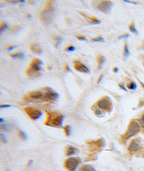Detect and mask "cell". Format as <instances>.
Segmentation results:
<instances>
[{"label":"cell","mask_w":144,"mask_h":171,"mask_svg":"<svg viewBox=\"0 0 144 171\" xmlns=\"http://www.w3.org/2000/svg\"><path fill=\"white\" fill-rule=\"evenodd\" d=\"M55 4L54 1H48L44 8L39 12V18L44 23L48 24L52 20L54 15Z\"/></svg>","instance_id":"obj_1"},{"label":"cell","mask_w":144,"mask_h":171,"mask_svg":"<svg viewBox=\"0 0 144 171\" xmlns=\"http://www.w3.org/2000/svg\"><path fill=\"white\" fill-rule=\"evenodd\" d=\"M43 62L38 58H34L26 69V73L30 77H36L40 75L42 70L41 65Z\"/></svg>","instance_id":"obj_2"},{"label":"cell","mask_w":144,"mask_h":171,"mask_svg":"<svg viewBox=\"0 0 144 171\" xmlns=\"http://www.w3.org/2000/svg\"><path fill=\"white\" fill-rule=\"evenodd\" d=\"M63 116L58 113L52 111L47 113V118L45 124L47 125L59 127L62 125Z\"/></svg>","instance_id":"obj_3"},{"label":"cell","mask_w":144,"mask_h":171,"mask_svg":"<svg viewBox=\"0 0 144 171\" xmlns=\"http://www.w3.org/2000/svg\"><path fill=\"white\" fill-rule=\"evenodd\" d=\"M79 163L80 159L79 158L71 157L65 161L64 166L69 171H75Z\"/></svg>","instance_id":"obj_4"},{"label":"cell","mask_w":144,"mask_h":171,"mask_svg":"<svg viewBox=\"0 0 144 171\" xmlns=\"http://www.w3.org/2000/svg\"><path fill=\"white\" fill-rule=\"evenodd\" d=\"M44 93H45V89H44V92H43L41 90H35L30 92L26 97V99L33 101H44Z\"/></svg>","instance_id":"obj_5"},{"label":"cell","mask_w":144,"mask_h":171,"mask_svg":"<svg viewBox=\"0 0 144 171\" xmlns=\"http://www.w3.org/2000/svg\"><path fill=\"white\" fill-rule=\"evenodd\" d=\"M23 109L25 112L27 114V115L32 120H37V119L40 117L42 115L41 111L34 108L30 107V106H26V107H24Z\"/></svg>","instance_id":"obj_6"},{"label":"cell","mask_w":144,"mask_h":171,"mask_svg":"<svg viewBox=\"0 0 144 171\" xmlns=\"http://www.w3.org/2000/svg\"><path fill=\"white\" fill-rule=\"evenodd\" d=\"M139 125L137 122L134 121H131L130 124H129L127 133H126V138H128L135 135L139 130Z\"/></svg>","instance_id":"obj_7"},{"label":"cell","mask_w":144,"mask_h":171,"mask_svg":"<svg viewBox=\"0 0 144 171\" xmlns=\"http://www.w3.org/2000/svg\"><path fill=\"white\" fill-rule=\"evenodd\" d=\"M112 4L111 1H101L97 5V8L101 11L107 14L111 11Z\"/></svg>","instance_id":"obj_8"},{"label":"cell","mask_w":144,"mask_h":171,"mask_svg":"<svg viewBox=\"0 0 144 171\" xmlns=\"http://www.w3.org/2000/svg\"><path fill=\"white\" fill-rule=\"evenodd\" d=\"M98 107L100 109L110 111L111 109V102L108 98H101L97 103Z\"/></svg>","instance_id":"obj_9"},{"label":"cell","mask_w":144,"mask_h":171,"mask_svg":"<svg viewBox=\"0 0 144 171\" xmlns=\"http://www.w3.org/2000/svg\"><path fill=\"white\" fill-rule=\"evenodd\" d=\"M73 67L76 70L83 73H89L90 72L89 68L80 61L74 60L73 61Z\"/></svg>","instance_id":"obj_10"},{"label":"cell","mask_w":144,"mask_h":171,"mask_svg":"<svg viewBox=\"0 0 144 171\" xmlns=\"http://www.w3.org/2000/svg\"><path fill=\"white\" fill-rule=\"evenodd\" d=\"M78 11L81 15H83L84 17H85L89 23L92 24H98L101 22L100 19L97 18L95 17L92 16H89L88 14H85V12H84L83 11Z\"/></svg>","instance_id":"obj_11"},{"label":"cell","mask_w":144,"mask_h":171,"mask_svg":"<svg viewBox=\"0 0 144 171\" xmlns=\"http://www.w3.org/2000/svg\"><path fill=\"white\" fill-rule=\"evenodd\" d=\"M90 150L91 151H96L98 148H100L102 147L104 145V141L102 139H99L98 140L96 141V142H93L92 143H91L90 144Z\"/></svg>","instance_id":"obj_12"},{"label":"cell","mask_w":144,"mask_h":171,"mask_svg":"<svg viewBox=\"0 0 144 171\" xmlns=\"http://www.w3.org/2000/svg\"><path fill=\"white\" fill-rule=\"evenodd\" d=\"M30 49L34 53L41 54L42 52V49L39 47V45L36 43H32L30 46Z\"/></svg>","instance_id":"obj_13"},{"label":"cell","mask_w":144,"mask_h":171,"mask_svg":"<svg viewBox=\"0 0 144 171\" xmlns=\"http://www.w3.org/2000/svg\"><path fill=\"white\" fill-rule=\"evenodd\" d=\"M140 147V145L139 143H138V142L136 140H133L132 143H131L130 145L129 146L128 150L131 152H135L136 151L138 150L139 149Z\"/></svg>","instance_id":"obj_14"},{"label":"cell","mask_w":144,"mask_h":171,"mask_svg":"<svg viewBox=\"0 0 144 171\" xmlns=\"http://www.w3.org/2000/svg\"><path fill=\"white\" fill-rule=\"evenodd\" d=\"M105 61V58L102 55H99L97 57V63H98V69H100L102 66L103 64Z\"/></svg>","instance_id":"obj_15"},{"label":"cell","mask_w":144,"mask_h":171,"mask_svg":"<svg viewBox=\"0 0 144 171\" xmlns=\"http://www.w3.org/2000/svg\"><path fill=\"white\" fill-rule=\"evenodd\" d=\"M77 151V149L73 147H69L67 148L66 151V155L67 156H70L74 154H75Z\"/></svg>","instance_id":"obj_16"},{"label":"cell","mask_w":144,"mask_h":171,"mask_svg":"<svg viewBox=\"0 0 144 171\" xmlns=\"http://www.w3.org/2000/svg\"><path fill=\"white\" fill-rule=\"evenodd\" d=\"M10 57H12L14 58H19V59H23L24 58V54L20 52H16L14 53L9 54Z\"/></svg>","instance_id":"obj_17"},{"label":"cell","mask_w":144,"mask_h":171,"mask_svg":"<svg viewBox=\"0 0 144 171\" xmlns=\"http://www.w3.org/2000/svg\"><path fill=\"white\" fill-rule=\"evenodd\" d=\"M79 171H96V170L90 165H84Z\"/></svg>","instance_id":"obj_18"},{"label":"cell","mask_w":144,"mask_h":171,"mask_svg":"<svg viewBox=\"0 0 144 171\" xmlns=\"http://www.w3.org/2000/svg\"><path fill=\"white\" fill-rule=\"evenodd\" d=\"M91 41H100V42L105 41V40H104V38L101 35H98L95 37H93V38H92Z\"/></svg>","instance_id":"obj_19"},{"label":"cell","mask_w":144,"mask_h":171,"mask_svg":"<svg viewBox=\"0 0 144 171\" xmlns=\"http://www.w3.org/2000/svg\"><path fill=\"white\" fill-rule=\"evenodd\" d=\"M129 29H130V31L132 32V33L138 34V31H137V30H136V29H135V25H134V23H133V22L132 23H131L130 24V25H129Z\"/></svg>","instance_id":"obj_20"},{"label":"cell","mask_w":144,"mask_h":171,"mask_svg":"<svg viewBox=\"0 0 144 171\" xmlns=\"http://www.w3.org/2000/svg\"><path fill=\"white\" fill-rule=\"evenodd\" d=\"M124 56H125V57H129V56H130V51H129V49H128L127 44H125V46H124Z\"/></svg>","instance_id":"obj_21"},{"label":"cell","mask_w":144,"mask_h":171,"mask_svg":"<svg viewBox=\"0 0 144 171\" xmlns=\"http://www.w3.org/2000/svg\"><path fill=\"white\" fill-rule=\"evenodd\" d=\"M7 28H8V25L4 23V22H1V24H0V33H2V32L4 31Z\"/></svg>","instance_id":"obj_22"},{"label":"cell","mask_w":144,"mask_h":171,"mask_svg":"<svg viewBox=\"0 0 144 171\" xmlns=\"http://www.w3.org/2000/svg\"><path fill=\"white\" fill-rule=\"evenodd\" d=\"M127 87L129 89H130V90H135L136 88V87H137V86H136V84L135 82H131L130 84H128Z\"/></svg>","instance_id":"obj_23"},{"label":"cell","mask_w":144,"mask_h":171,"mask_svg":"<svg viewBox=\"0 0 144 171\" xmlns=\"http://www.w3.org/2000/svg\"><path fill=\"white\" fill-rule=\"evenodd\" d=\"M62 41V38L61 37H57L56 38L55 41V43H54V46H55L56 48H57V47L60 45Z\"/></svg>","instance_id":"obj_24"},{"label":"cell","mask_w":144,"mask_h":171,"mask_svg":"<svg viewBox=\"0 0 144 171\" xmlns=\"http://www.w3.org/2000/svg\"><path fill=\"white\" fill-rule=\"evenodd\" d=\"M70 131H71V128L70 126L66 125L64 127V131H65V132L67 136H69L70 135Z\"/></svg>","instance_id":"obj_25"},{"label":"cell","mask_w":144,"mask_h":171,"mask_svg":"<svg viewBox=\"0 0 144 171\" xmlns=\"http://www.w3.org/2000/svg\"><path fill=\"white\" fill-rule=\"evenodd\" d=\"M0 136H1V140L3 141V142L5 143H8V140H7V138L6 137V136H5L4 134H3L2 132L0 133Z\"/></svg>","instance_id":"obj_26"},{"label":"cell","mask_w":144,"mask_h":171,"mask_svg":"<svg viewBox=\"0 0 144 171\" xmlns=\"http://www.w3.org/2000/svg\"><path fill=\"white\" fill-rule=\"evenodd\" d=\"M19 136H20L21 138L23 139H27V135L24 132L22 131H19Z\"/></svg>","instance_id":"obj_27"},{"label":"cell","mask_w":144,"mask_h":171,"mask_svg":"<svg viewBox=\"0 0 144 171\" xmlns=\"http://www.w3.org/2000/svg\"><path fill=\"white\" fill-rule=\"evenodd\" d=\"M1 129H3V130H6V131H8L9 130V126L7 124H2L1 125Z\"/></svg>","instance_id":"obj_28"},{"label":"cell","mask_w":144,"mask_h":171,"mask_svg":"<svg viewBox=\"0 0 144 171\" xmlns=\"http://www.w3.org/2000/svg\"><path fill=\"white\" fill-rule=\"evenodd\" d=\"M65 49L68 51H73L74 50V48L72 45H69L67 46V48Z\"/></svg>","instance_id":"obj_29"},{"label":"cell","mask_w":144,"mask_h":171,"mask_svg":"<svg viewBox=\"0 0 144 171\" xmlns=\"http://www.w3.org/2000/svg\"><path fill=\"white\" fill-rule=\"evenodd\" d=\"M77 38H78L79 40H82V41H84L86 39L85 37L84 36V35H78L76 36Z\"/></svg>","instance_id":"obj_30"},{"label":"cell","mask_w":144,"mask_h":171,"mask_svg":"<svg viewBox=\"0 0 144 171\" xmlns=\"http://www.w3.org/2000/svg\"><path fill=\"white\" fill-rule=\"evenodd\" d=\"M140 124L141 126H142L143 128H144V114L142 118H141L140 120Z\"/></svg>","instance_id":"obj_31"},{"label":"cell","mask_w":144,"mask_h":171,"mask_svg":"<svg viewBox=\"0 0 144 171\" xmlns=\"http://www.w3.org/2000/svg\"><path fill=\"white\" fill-rule=\"evenodd\" d=\"M128 37H129L128 34H123V35H121V36L119 37V39H120L121 38H127Z\"/></svg>","instance_id":"obj_32"},{"label":"cell","mask_w":144,"mask_h":171,"mask_svg":"<svg viewBox=\"0 0 144 171\" xmlns=\"http://www.w3.org/2000/svg\"><path fill=\"white\" fill-rule=\"evenodd\" d=\"M17 46H9L7 47V49H8L9 51H11L12 49H14L15 48H16Z\"/></svg>","instance_id":"obj_33"},{"label":"cell","mask_w":144,"mask_h":171,"mask_svg":"<svg viewBox=\"0 0 144 171\" xmlns=\"http://www.w3.org/2000/svg\"><path fill=\"white\" fill-rule=\"evenodd\" d=\"M119 87L121 88H122L123 90H125V91H127V90H126V89L125 88V85H124V84L123 83H121V84H119Z\"/></svg>","instance_id":"obj_34"},{"label":"cell","mask_w":144,"mask_h":171,"mask_svg":"<svg viewBox=\"0 0 144 171\" xmlns=\"http://www.w3.org/2000/svg\"><path fill=\"white\" fill-rule=\"evenodd\" d=\"M102 114L101 112V111L100 110H97L96 111H95V114L97 115H100L101 114Z\"/></svg>","instance_id":"obj_35"},{"label":"cell","mask_w":144,"mask_h":171,"mask_svg":"<svg viewBox=\"0 0 144 171\" xmlns=\"http://www.w3.org/2000/svg\"><path fill=\"white\" fill-rule=\"evenodd\" d=\"M10 106H11V105H1L0 106V108H7V107H10Z\"/></svg>","instance_id":"obj_36"},{"label":"cell","mask_w":144,"mask_h":171,"mask_svg":"<svg viewBox=\"0 0 144 171\" xmlns=\"http://www.w3.org/2000/svg\"><path fill=\"white\" fill-rule=\"evenodd\" d=\"M124 1V2H128V3H132V4H138V3H136V2H132V1H127V0H125V1Z\"/></svg>","instance_id":"obj_37"},{"label":"cell","mask_w":144,"mask_h":171,"mask_svg":"<svg viewBox=\"0 0 144 171\" xmlns=\"http://www.w3.org/2000/svg\"><path fill=\"white\" fill-rule=\"evenodd\" d=\"M102 78H103V75H102V74H101V75L99 76V78L98 80L97 81V83H99V82H100L101 80V79H102Z\"/></svg>","instance_id":"obj_38"},{"label":"cell","mask_w":144,"mask_h":171,"mask_svg":"<svg viewBox=\"0 0 144 171\" xmlns=\"http://www.w3.org/2000/svg\"><path fill=\"white\" fill-rule=\"evenodd\" d=\"M65 70H66V71H69V70H70V69H69V67H68V65H67L66 64H65Z\"/></svg>","instance_id":"obj_39"},{"label":"cell","mask_w":144,"mask_h":171,"mask_svg":"<svg viewBox=\"0 0 144 171\" xmlns=\"http://www.w3.org/2000/svg\"><path fill=\"white\" fill-rule=\"evenodd\" d=\"M113 70V71L115 72H116V73L118 72V68H117V67H115V68H114Z\"/></svg>","instance_id":"obj_40"},{"label":"cell","mask_w":144,"mask_h":171,"mask_svg":"<svg viewBox=\"0 0 144 171\" xmlns=\"http://www.w3.org/2000/svg\"><path fill=\"white\" fill-rule=\"evenodd\" d=\"M3 118H0V122H1V123H2V122H3Z\"/></svg>","instance_id":"obj_41"},{"label":"cell","mask_w":144,"mask_h":171,"mask_svg":"<svg viewBox=\"0 0 144 171\" xmlns=\"http://www.w3.org/2000/svg\"><path fill=\"white\" fill-rule=\"evenodd\" d=\"M33 160H31V161H30V162H29V165H31V163H33Z\"/></svg>","instance_id":"obj_42"},{"label":"cell","mask_w":144,"mask_h":171,"mask_svg":"<svg viewBox=\"0 0 144 171\" xmlns=\"http://www.w3.org/2000/svg\"></svg>","instance_id":"obj_43"}]
</instances>
